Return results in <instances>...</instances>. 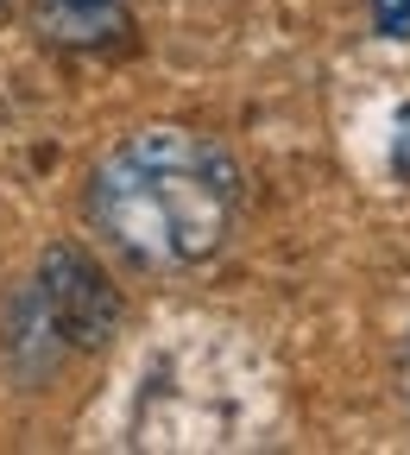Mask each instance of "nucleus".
<instances>
[{
    "mask_svg": "<svg viewBox=\"0 0 410 455\" xmlns=\"http://www.w3.org/2000/svg\"><path fill=\"white\" fill-rule=\"evenodd\" d=\"M240 209V164L209 133L146 127L114 146L89 184L95 228L139 266L209 259Z\"/></svg>",
    "mask_w": 410,
    "mask_h": 455,
    "instance_id": "nucleus-1",
    "label": "nucleus"
},
{
    "mask_svg": "<svg viewBox=\"0 0 410 455\" xmlns=\"http://www.w3.org/2000/svg\"><path fill=\"white\" fill-rule=\"evenodd\" d=\"M89 7H107V0H89Z\"/></svg>",
    "mask_w": 410,
    "mask_h": 455,
    "instance_id": "nucleus-5",
    "label": "nucleus"
},
{
    "mask_svg": "<svg viewBox=\"0 0 410 455\" xmlns=\"http://www.w3.org/2000/svg\"><path fill=\"white\" fill-rule=\"evenodd\" d=\"M0 7H7V0H0Z\"/></svg>",
    "mask_w": 410,
    "mask_h": 455,
    "instance_id": "nucleus-6",
    "label": "nucleus"
},
{
    "mask_svg": "<svg viewBox=\"0 0 410 455\" xmlns=\"http://www.w3.org/2000/svg\"><path fill=\"white\" fill-rule=\"evenodd\" d=\"M373 20L385 38H410V0H373Z\"/></svg>",
    "mask_w": 410,
    "mask_h": 455,
    "instance_id": "nucleus-3",
    "label": "nucleus"
},
{
    "mask_svg": "<svg viewBox=\"0 0 410 455\" xmlns=\"http://www.w3.org/2000/svg\"><path fill=\"white\" fill-rule=\"evenodd\" d=\"M391 164H398V178L410 184V108L398 114V127H391Z\"/></svg>",
    "mask_w": 410,
    "mask_h": 455,
    "instance_id": "nucleus-4",
    "label": "nucleus"
},
{
    "mask_svg": "<svg viewBox=\"0 0 410 455\" xmlns=\"http://www.w3.org/2000/svg\"><path fill=\"white\" fill-rule=\"evenodd\" d=\"M38 304H44L51 329L76 341V348H101L121 329V291L83 247H51L38 259Z\"/></svg>",
    "mask_w": 410,
    "mask_h": 455,
    "instance_id": "nucleus-2",
    "label": "nucleus"
}]
</instances>
